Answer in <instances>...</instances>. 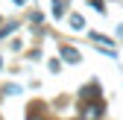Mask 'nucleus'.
I'll return each mask as SVG.
<instances>
[{
	"label": "nucleus",
	"instance_id": "obj_1",
	"mask_svg": "<svg viewBox=\"0 0 123 120\" xmlns=\"http://www.w3.org/2000/svg\"><path fill=\"white\" fill-rule=\"evenodd\" d=\"M103 114V102H91V106H82V120H97Z\"/></svg>",
	"mask_w": 123,
	"mask_h": 120
},
{
	"label": "nucleus",
	"instance_id": "obj_2",
	"mask_svg": "<svg viewBox=\"0 0 123 120\" xmlns=\"http://www.w3.org/2000/svg\"><path fill=\"white\" fill-rule=\"evenodd\" d=\"M59 56L65 59L68 65H76V62H79V53H76L73 47H62V50H59Z\"/></svg>",
	"mask_w": 123,
	"mask_h": 120
},
{
	"label": "nucleus",
	"instance_id": "obj_3",
	"mask_svg": "<svg viewBox=\"0 0 123 120\" xmlns=\"http://www.w3.org/2000/svg\"><path fill=\"white\" fill-rule=\"evenodd\" d=\"M82 18H79V15H70V29H82Z\"/></svg>",
	"mask_w": 123,
	"mask_h": 120
},
{
	"label": "nucleus",
	"instance_id": "obj_4",
	"mask_svg": "<svg viewBox=\"0 0 123 120\" xmlns=\"http://www.w3.org/2000/svg\"><path fill=\"white\" fill-rule=\"evenodd\" d=\"M53 15H56V18H62V15H65V3H59V0H56V6H53Z\"/></svg>",
	"mask_w": 123,
	"mask_h": 120
},
{
	"label": "nucleus",
	"instance_id": "obj_5",
	"mask_svg": "<svg viewBox=\"0 0 123 120\" xmlns=\"http://www.w3.org/2000/svg\"><path fill=\"white\" fill-rule=\"evenodd\" d=\"M120 38H123V24H120Z\"/></svg>",
	"mask_w": 123,
	"mask_h": 120
}]
</instances>
